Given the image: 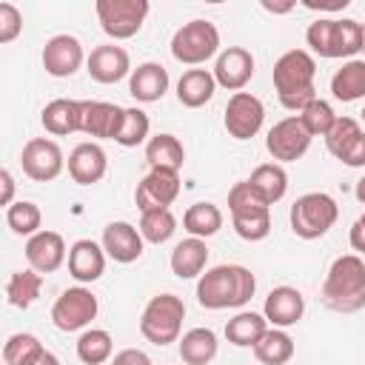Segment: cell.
Masks as SVG:
<instances>
[{
    "instance_id": "7dc6e473",
    "label": "cell",
    "mask_w": 365,
    "mask_h": 365,
    "mask_svg": "<svg viewBox=\"0 0 365 365\" xmlns=\"http://www.w3.org/2000/svg\"><path fill=\"white\" fill-rule=\"evenodd\" d=\"M348 240H351V248H354V251L365 254V225L354 222V225H351V234H348Z\"/></svg>"
},
{
    "instance_id": "d4e9b609",
    "label": "cell",
    "mask_w": 365,
    "mask_h": 365,
    "mask_svg": "<svg viewBox=\"0 0 365 365\" xmlns=\"http://www.w3.org/2000/svg\"><path fill=\"white\" fill-rule=\"evenodd\" d=\"M168 265H171V274L180 277V279L202 277V271H205V265H208V245H205V240L188 237V240L177 242L174 251H171Z\"/></svg>"
},
{
    "instance_id": "f5cc1de1",
    "label": "cell",
    "mask_w": 365,
    "mask_h": 365,
    "mask_svg": "<svg viewBox=\"0 0 365 365\" xmlns=\"http://www.w3.org/2000/svg\"><path fill=\"white\" fill-rule=\"evenodd\" d=\"M356 222H359V225H365V211H362V214L356 217Z\"/></svg>"
},
{
    "instance_id": "74e56055",
    "label": "cell",
    "mask_w": 365,
    "mask_h": 365,
    "mask_svg": "<svg viewBox=\"0 0 365 365\" xmlns=\"http://www.w3.org/2000/svg\"><path fill=\"white\" fill-rule=\"evenodd\" d=\"M177 231V217L171 214V208H154V211H143L140 217V234L145 242L151 245H163L174 237Z\"/></svg>"
},
{
    "instance_id": "277c9868",
    "label": "cell",
    "mask_w": 365,
    "mask_h": 365,
    "mask_svg": "<svg viewBox=\"0 0 365 365\" xmlns=\"http://www.w3.org/2000/svg\"><path fill=\"white\" fill-rule=\"evenodd\" d=\"M305 43L311 46V51L317 57L354 60V54L362 51V23H356L351 17H319L308 26Z\"/></svg>"
},
{
    "instance_id": "6da1fadb",
    "label": "cell",
    "mask_w": 365,
    "mask_h": 365,
    "mask_svg": "<svg viewBox=\"0 0 365 365\" xmlns=\"http://www.w3.org/2000/svg\"><path fill=\"white\" fill-rule=\"evenodd\" d=\"M257 291V279L245 265H214L197 282V302L208 311L242 308Z\"/></svg>"
},
{
    "instance_id": "4fadbf2b",
    "label": "cell",
    "mask_w": 365,
    "mask_h": 365,
    "mask_svg": "<svg viewBox=\"0 0 365 365\" xmlns=\"http://www.w3.org/2000/svg\"><path fill=\"white\" fill-rule=\"evenodd\" d=\"M311 134L305 131V125L299 123V117H285L279 123H274L265 134V148L277 163H294L299 160L308 148H311Z\"/></svg>"
},
{
    "instance_id": "f907efd6",
    "label": "cell",
    "mask_w": 365,
    "mask_h": 365,
    "mask_svg": "<svg viewBox=\"0 0 365 365\" xmlns=\"http://www.w3.org/2000/svg\"><path fill=\"white\" fill-rule=\"evenodd\" d=\"M354 197H356V200L365 205V174L356 180V185H354Z\"/></svg>"
},
{
    "instance_id": "4316f807",
    "label": "cell",
    "mask_w": 365,
    "mask_h": 365,
    "mask_svg": "<svg viewBox=\"0 0 365 365\" xmlns=\"http://www.w3.org/2000/svg\"><path fill=\"white\" fill-rule=\"evenodd\" d=\"M80 117H83V100H66V97L51 100L40 111L43 128L54 137H66V134L80 131Z\"/></svg>"
},
{
    "instance_id": "c3c4849f",
    "label": "cell",
    "mask_w": 365,
    "mask_h": 365,
    "mask_svg": "<svg viewBox=\"0 0 365 365\" xmlns=\"http://www.w3.org/2000/svg\"><path fill=\"white\" fill-rule=\"evenodd\" d=\"M302 6L305 9H314V11H342L348 6V0H336V3H314V0H305Z\"/></svg>"
},
{
    "instance_id": "60d3db41",
    "label": "cell",
    "mask_w": 365,
    "mask_h": 365,
    "mask_svg": "<svg viewBox=\"0 0 365 365\" xmlns=\"http://www.w3.org/2000/svg\"><path fill=\"white\" fill-rule=\"evenodd\" d=\"M151 131V120L143 108H125V117H123V125H120V134L114 143H120L123 148H137L143 143H148Z\"/></svg>"
},
{
    "instance_id": "e0dca14e",
    "label": "cell",
    "mask_w": 365,
    "mask_h": 365,
    "mask_svg": "<svg viewBox=\"0 0 365 365\" xmlns=\"http://www.w3.org/2000/svg\"><path fill=\"white\" fill-rule=\"evenodd\" d=\"M125 108L117 103L106 100H83V117H80V131L94 140H117L120 125H123Z\"/></svg>"
},
{
    "instance_id": "7bdbcfd3",
    "label": "cell",
    "mask_w": 365,
    "mask_h": 365,
    "mask_svg": "<svg viewBox=\"0 0 365 365\" xmlns=\"http://www.w3.org/2000/svg\"><path fill=\"white\" fill-rule=\"evenodd\" d=\"M23 31V14L14 3H0V43H11L17 40V34Z\"/></svg>"
},
{
    "instance_id": "681fc988",
    "label": "cell",
    "mask_w": 365,
    "mask_h": 365,
    "mask_svg": "<svg viewBox=\"0 0 365 365\" xmlns=\"http://www.w3.org/2000/svg\"><path fill=\"white\" fill-rule=\"evenodd\" d=\"M265 11H271V14H288L291 9H294V3H268V0H262L259 3Z\"/></svg>"
},
{
    "instance_id": "8fae6325",
    "label": "cell",
    "mask_w": 365,
    "mask_h": 365,
    "mask_svg": "<svg viewBox=\"0 0 365 365\" xmlns=\"http://www.w3.org/2000/svg\"><path fill=\"white\" fill-rule=\"evenodd\" d=\"M20 165H23V174L34 182H51L63 174L66 168V157H63V148L48 140V137H31L26 145H23V154H20Z\"/></svg>"
},
{
    "instance_id": "7a4b0ae2",
    "label": "cell",
    "mask_w": 365,
    "mask_h": 365,
    "mask_svg": "<svg viewBox=\"0 0 365 365\" xmlns=\"http://www.w3.org/2000/svg\"><path fill=\"white\" fill-rule=\"evenodd\" d=\"M274 91L288 111H302L311 100H317L314 77L317 60L305 48H291L274 63Z\"/></svg>"
},
{
    "instance_id": "db71d44e",
    "label": "cell",
    "mask_w": 365,
    "mask_h": 365,
    "mask_svg": "<svg viewBox=\"0 0 365 365\" xmlns=\"http://www.w3.org/2000/svg\"><path fill=\"white\" fill-rule=\"evenodd\" d=\"M362 54H365V23H362Z\"/></svg>"
},
{
    "instance_id": "bcb514c9",
    "label": "cell",
    "mask_w": 365,
    "mask_h": 365,
    "mask_svg": "<svg viewBox=\"0 0 365 365\" xmlns=\"http://www.w3.org/2000/svg\"><path fill=\"white\" fill-rule=\"evenodd\" d=\"M0 182H3L0 205H6V208H9V205L14 202V200H11V197H14V177H11V171H9V168H3V171H0Z\"/></svg>"
},
{
    "instance_id": "5b68a950",
    "label": "cell",
    "mask_w": 365,
    "mask_h": 365,
    "mask_svg": "<svg viewBox=\"0 0 365 365\" xmlns=\"http://www.w3.org/2000/svg\"><path fill=\"white\" fill-rule=\"evenodd\" d=\"M228 211H231V225L240 240L245 242H259L271 231V205L265 197L248 182H237L228 191Z\"/></svg>"
},
{
    "instance_id": "ab89813d",
    "label": "cell",
    "mask_w": 365,
    "mask_h": 365,
    "mask_svg": "<svg viewBox=\"0 0 365 365\" xmlns=\"http://www.w3.org/2000/svg\"><path fill=\"white\" fill-rule=\"evenodd\" d=\"M299 123L305 125V131L311 134V137H325L331 128H334V123H336V111H334V106L328 103V100H322V97H317V100H311L299 114Z\"/></svg>"
},
{
    "instance_id": "f1b7e54d",
    "label": "cell",
    "mask_w": 365,
    "mask_h": 365,
    "mask_svg": "<svg viewBox=\"0 0 365 365\" xmlns=\"http://www.w3.org/2000/svg\"><path fill=\"white\" fill-rule=\"evenodd\" d=\"M268 331V319L257 311H240L225 322V339L237 348H254Z\"/></svg>"
},
{
    "instance_id": "4dcf8cb0",
    "label": "cell",
    "mask_w": 365,
    "mask_h": 365,
    "mask_svg": "<svg viewBox=\"0 0 365 365\" xmlns=\"http://www.w3.org/2000/svg\"><path fill=\"white\" fill-rule=\"evenodd\" d=\"M217 334L211 328H191L180 339V359L185 365H208L217 356Z\"/></svg>"
},
{
    "instance_id": "d6a6232c",
    "label": "cell",
    "mask_w": 365,
    "mask_h": 365,
    "mask_svg": "<svg viewBox=\"0 0 365 365\" xmlns=\"http://www.w3.org/2000/svg\"><path fill=\"white\" fill-rule=\"evenodd\" d=\"M40 291H43V274H37L34 268L14 271L9 277V282H6V299H9V305L23 308V311L37 302Z\"/></svg>"
},
{
    "instance_id": "f35d334b",
    "label": "cell",
    "mask_w": 365,
    "mask_h": 365,
    "mask_svg": "<svg viewBox=\"0 0 365 365\" xmlns=\"http://www.w3.org/2000/svg\"><path fill=\"white\" fill-rule=\"evenodd\" d=\"M6 222L17 237H34L37 231H43V214L31 200H17L6 208Z\"/></svg>"
},
{
    "instance_id": "7402d4cb",
    "label": "cell",
    "mask_w": 365,
    "mask_h": 365,
    "mask_svg": "<svg viewBox=\"0 0 365 365\" xmlns=\"http://www.w3.org/2000/svg\"><path fill=\"white\" fill-rule=\"evenodd\" d=\"M305 314V297L291 288V285H277L268 291L265 305H262V317L268 319V325L274 328H291L302 319Z\"/></svg>"
},
{
    "instance_id": "ba28073f",
    "label": "cell",
    "mask_w": 365,
    "mask_h": 365,
    "mask_svg": "<svg viewBox=\"0 0 365 365\" xmlns=\"http://www.w3.org/2000/svg\"><path fill=\"white\" fill-rule=\"evenodd\" d=\"M220 54V31L211 20H188L171 37V57L182 66H202Z\"/></svg>"
},
{
    "instance_id": "d590c367",
    "label": "cell",
    "mask_w": 365,
    "mask_h": 365,
    "mask_svg": "<svg viewBox=\"0 0 365 365\" xmlns=\"http://www.w3.org/2000/svg\"><path fill=\"white\" fill-rule=\"evenodd\" d=\"M114 339L106 328H86L77 339V359L83 365H106L111 359Z\"/></svg>"
},
{
    "instance_id": "ffe728a7",
    "label": "cell",
    "mask_w": 365,
    "mask_h": 365,
    "mask_svg": "<svg viewBox=\"0 0 365 365\" xmlns=\"http://www.w3.org/2000/svg\"><path fill=\"white\" fill-rule=\"evenodd\" d=\"M143 242H145V240H143L140 228H134V225L125 222V220L108 222V225L103 228V240H100L106 257H111V259L120 262V265L137 262V259L143 257Z\"/></svg>"
},
{
    "instance_id": "603a6c76",
    "label": "cell",
    "mask_w": 365,
    "mask_h": 365,
    "mask_svg": "<svg viewBox=\"0 0 365 365\" xmlns=\"http://www.w3.org/2000/svg\"><path fill=\"white\" fill-rule=\"evenodd\" d=\"M168 68L148 60V63H140L131 77H128V94L137 100V103H157L165 97L168 91Z\"/></svg>"
},
{
    "instance_id": "5bb4252c",
    "label": "cell",
    "mask_w": 365,
    "mask_h": 365,
    "mask_svg": "<svg viewBox=\"0 0 365 365\" xmlns=\"http://www.w3.org/2000/svg\"><path fill=\"white\" fill-rule=\"evenodd\" d=\"M180 197V171L168 168H151L134 188V202L140 211L168 208Z\"/></svg>"
},
{
    "instance_id": "d6986e66",
    "label": "cell",
    "mask_w": 365,
    "mask_h": 365,
    "mask_svg": "<svg viewBox=\"0 0 365 365\" xmlns=\"http://www.w3.org/2000/svg\"><path fill=\"white\" fill-rule=\"evenodd\" d=\"M26 259H29V268H34L37 274H54L68 259V248H66L63 234L43 228L34 237H29L26 240Z\"/></svg>"
},
{
    "instance_id": "484cf974",
    "label": "cell",
    "mask_w": 365,
    "mask_h": 365,
    "mask_svg": "<svg viewBox=\"0 0 365 365\" xmlns=\"http://www.w3.org/2000/svg\"><path fill=\"white\" fill-rule=\"evenodd\" d=\"M214 91H217V80L214 71L208 68H188L177 80V100L185 108H202L205 103H211Z\"/></svg>"
},
{
    "instance_id": "816d5d0a",
    "label": "cell",
    "mask_w": 365,
    "mask_h": 365,
    "mask_svg": "<svg viewBox=\"0 0 365 365\" xmlns=\"http://www.w3.org/2000/svg\"><path fill=\"white\" fill-rule=\"evenodd\" d=\"M37 365H60V359H57L51 351H46V354L40 356V362H37Z\"/></svg>"
},
{
    "instance_id": "9a60e30c",
    "label": "cell",
    "mask_w": 365,
    "mask_h": 365,
    "mask_svg": "<svg viewBox=\"0 0 365 365\" xmlns=\"http://www.w3.org/2000/svg\"><path fill=\"white\" fill-rule=\"evenodd\" d=\"M43 68L51 77H71L88 57L83 54V43L74 34H54L43 46Z\"/></svg>"
},
{
    "instance_id": "8d00e7d4",
    "label": "cell",
    "mask_w": 365,
    "mask_h": 365,
    "mask_svg": "<svg viewBox=\"0 0 365 365\" xmlns=\"http://www.w3.org/2000/svg\"><path fill=\"white\" fill-rule=\"evenodd\" d=\"M46 354L34 334H11L3 345V365H37Z\"/></svg>"
},
{
    "instance_id": "e575fe53",
    "label": "cell",
    "mask_w": 365,
    "mask_h": 365,
    "mask_svg": "<svg viewBox=\"0 0 365 365\" xmlns=\"http://www.w3.org/2000/svg\"><path fill=\"white\" fill-rule=\"evenodd\" d=\"M248 182L265 197L268 205L279 202L285 197V191H288V174H285V168L279 163H262V165H257L251 171Z\"/></svg>"
},
{
    "instance_id": "b9f144b4",
    "label": "cell",
    "mask_w": 365,
    "mask_h": 365,
    "mask_svg": "<svg viewBox=\"0 0 365 365\" xmlns=\"http://www.w3.org/2000/svg\"><path fill=\"white\" fill-rule=\"evenodd\" d=\"M359 134H362L359 120H354V117H336L334 128L325 134V148H328V154H334V157L339 160V157L348 151V145H351Z\"/></svg>"
},
{
    "instance_id": "8992f818",
    "label": "cell",
    "mask_w": 365,
    "mask_h": 365,
    "mask_svg": "<svg viewBox=\"0 0 365 365\" xmlns=\"http://www.w3.org/2000/svg\"><path fill=\"white\" fill-rule=\"evenodd\" d=\"M182 319H185V302H182V297H177V294H157L143 308L140 334L151 345L165 348V345H171V342L180 339Z\"/></svg>"
},
{
    "instance_id": "83f0119b",
    "label": "cell",
    "mask_w": 365,
    "mask_h": 365,
    "mask_svg": "<svg viewBox=\"0 0 365 365\" xmlns=\"http://www.w3.org/2000/svg\"><path fill=\"white\" fill-rule=\"evenodd\" d=\"M331 94L339 103H356L365 97V60H345L331 77Z\"/></svg>"
},
{
    "instance_id": "ee69618b",
    "label": "cell",
    "mask_w": 365,
    "mask_h": 365,
    "mask_svg": "<svg viewBox=\"0 0 365 365\" xmlns=\"http://www.w3.org/2000/svg\"><path fill=\"white\" fill-rule=\"evenodd\" d=\"M339 163H345L348 168H365V131L348 145V151L339 157Z\"/></svg>"
},
{
    "instance_id": "f546056e",
    "label": "cell",
    "mask_w": 365,
    "mask_h": 365,
    "mask_svg": "<svg viewBox=\"0 0 365 365\" xmlns=\"http://www.w3.org/2000/svg\"><path fill=\"white\" fill-rule=\"evenodd\" d=\"M145 163L151 168H168V171H180L185 163V148L174 134H154L145 143Z\"/></svg>"
},
{
    "instance_id": "52a82bcc",
    "label": "cell",
    "mask_w": 365,
    "mask_h": 365,
    "mask_svg": "<svg viewBox=\"0 0 365 365\" xmlns=\"http://www.w3.org/2000/svg\"><path fill=\"white\" fill-rule=\"evenodd\" d=\"M336 217H339V205L325 191H308V194L297 197L294 205H291V214H288L291 231L299 240H319V237H325L334 228Z\"/></svg>"
},
{
    "instance_id": "ac0fdd59",
    "label": "cell",
    "mask_w": 365,
    "mask_h": 365,
    "mask_svg": "<svg viewBox=\"0 0 365 365\" xmlns=\"http://www.w3.org/2000/svg\"><path fill=\"white\" fill-rule=\"evenodd\" d=\"M86 71L94 83H103V86H111V83H120L125 74H131V57L123 46H114V43H106V46H97L91 48L88 60H86Z\"/></svg>"
},
{
    "instance_id": "2e32d148",
    "label": "cell",
    "mask_w": 365,
    "mask_h": 365,
    "mask_svg": "<svg viewBox=\"0 0 365 365\" xmlns=\"http://www.w3.org/2000/svg\"><path fill=\"white\" fill-rule=\"evenodd\" d=\"M254 77V54L242 46H228L217 54L214 63V80L217 86L228 88V91H242L248 86V80Z\"/></svg>"
},
{
    "instance_id": "3957f363",
    "label": "cell",
    "mask_w": 365,
    "mask_h": 365,
    "mask_svg": "<svg viewBox=\"0 0 365 365\" xmlns=\"http://www.w3.org/2000/svg\"><path fill=\"white\" fill-rule=\"evenodd\" d=\"M322 305L336 314L365 308V262L359 254H342L331 262L322 282Z\"/></svg>"
},
{
    "instance_id": "44dd1931",
    "label": "cell",
    "mask_w": 365,
    "mask_h": 365,
    "mask_svg": "<svg viewBox=\"0 0 365 365\" xmlns=\"http://www.w3.org/2000/svg\"><path fill=\"white\" fill-rule=\"evenodd\" d=\"M66 165H68V177L77 185H94V182H100L106 177L108 157H106V151H103L100 143L88 140V143H80V145L71 148Z\"/></svg>"
},
{
    "instance_id": "9c48e42d",
    "label": "cell",
    "mask_w": 365,
    "mask_h": 365,
    "mask_svg": "<svg viewBox=\"0 0 365 365\" xmlns=\"http://www.w3.org/2000/svg\"><path fill=\"white\" fill-rule=\"evenodd\" d=\"M148 9H151L148 0H97V6H94L100 29L111 40L134 37L145 23Z\"/></svg>"
},
{
    "instance_id": "11a10c76",
    "label": "cell",
    "mask_w": 365,
    "mask_h": 365,
    "mask_svg": "<svg viewBox=\"0 0 365 365\" xmlns=\"http://www.w3.org/2000/svg\"><path fill=\"white\" fill-rule=\"evenodd\" d=\"M362 123H365V108H362Z\"/></svg>"
},
{
    "instance_id": "7c38bea8",
    "label": "cell",
    "mask_w": 365,
    "mask_h": 365,
    "mask_svg": "<svg viewBox=\"0 0 365 365\" xmlns=\"http://www.w3.org/2000/svg\"><path fill=\"white\" fill-rule=\"evenodd\" d=\"M222 123L234 140H251L259 134V128L265 123V106L251 91H237V94H231V100L225 106Z\"/></svg>"
},
{
    "instance_id": "1f68e13d",
    "label": "cell",
    "mask_w": 365,
    "mask_h": 365,
    "mask_svg": "<svg viewBox=\"0 0 365 365\" xmlns=\"http://www.w3.org/2000/svg\"><path fill=\"white\" fill-rule=\"evenodd\" d=\"M182 228L188 231V237L208 240L222 228V211L214 202H194L182 214Z\"/></svg>"
},
{
    "instance_id": "30bf717a",
    "label": "cell",
    "mask_w": 365,
    "mask_h": 365,
    "mask_svg": "<svg viewBox=\"0 0 365 365\" xmlns=\"http://www.w3.org/2000/svg\"><path fill=\"white\" fill-rule=\"evenodd\" d=\"M100 311V302L97 297L86 288V285H74V288H66L54 305H51V322L57 331H83L91 325V319L97 317Z\"/></svg>"
},
{
    "instance_id": "836d02e7",
    "label": "cell",
    "mask_w": 365,
    "mask_h": 365,
    "mask_svg": "<svg viewBox=\"0 0 365 365\" xmlns=\"http://www.w3.org/2000/svg\"><path fill=\"white\" fill-rule=\"evenodd\" d=\"M254 356L262 365H288L294 356V339L285 328H268L262 339L254 345Z\"/></svg>"
},
{
    "instance_id": "f6af8a7d",
    "label": "cell",
    "mask_w": 365,
    "mask_h": 365,
    "mask_svg": "<svg viewBox=\"0 0 365 365\" xmlns=\"http://www.w3.org/2000/svg\"><path fill=\"white\" fill-rule=\"evenodd\" d=\"M111 365H151V356L145 351H140V348H123L111 359Z\"/></svg>"
},
{
    "instance_id": "cb8c5ba5",
    "label": "cell",
    "mask_w": 365,
    "mask_h": 365,
    "mask_svg": "<svg viewBox=\"0 0 365 365\" xmlns=\"http://www.w3.org/2000/svg\"><path fill=\"white\" fill-rule=\"evenodd\" d=\"M68 274L77 282H97L106 271V251L94 240H77L68 248Z\"/></svg>"
}]
</instances>
